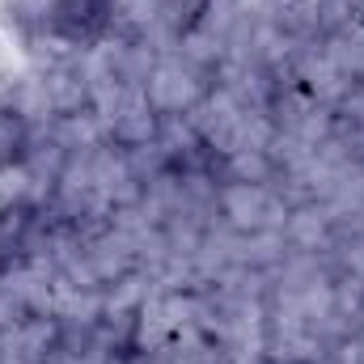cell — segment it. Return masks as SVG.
Masks as SVG:
<instances>
[{"instance_id":"6da1fadb","label":"cell","mask_w":364,"mask_h":364,"mask_svg":"<svg viewBox=\"0 0 364 364\" xmlns=\"http://www.w3.org/2000/svg\"><path fill=\"white\" fill-rule=\"evenodd\" d=\"M114 21V0H51L43 26L60 43H97Z\"/></svg>"},{"instance_id":"7a4b0ae2","label":"cell","mask_w":364,"mask_h":364,"mask_svg":"<svg viewBox=\"0 0 364 364\" xmlns=\"http://www.w3.org/2000/svg\"><path fill=\"white\" fill-rule=\"evenodd\" d=\"M34 229H38V208L30 199H13L0 208V267H9L17 255H26Z\"/></svg>"},{"instance_id":"3957f363","label":"cell","mask_w":364,"mask_h":364,"mask_svg":"<svg viewBox=\"0 0 364 364\" xmlns=\"http://www.w3.org/2000/svg\"><path fill=\"white\" fill-rule=\"evenodd\" d=\"M30 153V127L17 110H0V174L13 170L17 161H26Z\"/></svg>"}]
</instances>
